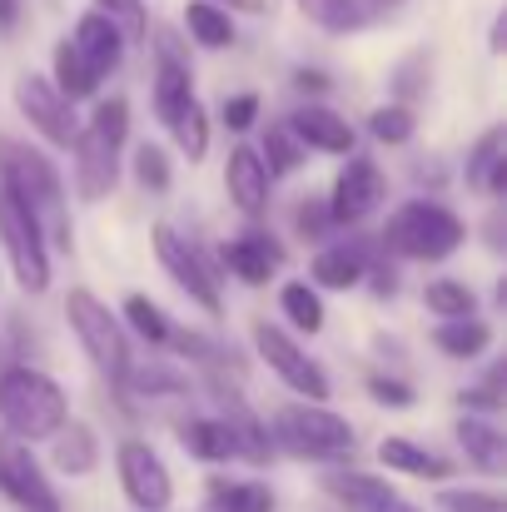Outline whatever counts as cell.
Here are the masks:
<instances>
[{
    "label": "cell",
    "instance_id": "obj_25",
    "mask_svg": "<svg viewBox=\"0 0 507 512\" xmlns=\"http://www.w3.org/2000/svg\"><path fill=\"white\" fill-rule=\"evenodd\" d=\"M150 95H155V115H160V120H165L184 95H194V65L179 55L174 35H160V65H155V85H150Z\"/></svg>",
    "mask_w": 507,
    "mask_h": 512
},
{
    "label": "cell",
    "instance_id": "obj_52",
    "mask_svg": "<svg viewBox=\"0 0 507 512\" xmlns=\"http://www.w3.org/2000/svg\"><path fill=\"white\" fill-rule=\"evenodd\" d=\"M20 512H60V508H20Z\"/></svg>",
    "mask_w": 507,
    "mask_h": 512
},
{
    "label": "cell",
    "instance_id": "obj_30",
    "mask_svg": "<svg viewBox=\"0 0 507 512\" xmlns=\"http://www.w3.org/2000/svg\"><path fill=\"white\" fill-rule=\"evenodd\" d=\"M179 443L199 458V463H229L234 458V438L224 428V418H189L179 428Z\"/></svg>",
    "mask_w": 507,
    "mask_h": 512
},
{
    "label": "cell",
    "instance_id": "obj_5",
    "mask_svg": "<svg viewBox=\"0 0 507 512\" xmlns=\"http://www.w3.org/2000/svg\"><path fill=\"white\" fill-rule=\"evenodd\" d=\"M65 324H70L75 343L85 348V358L100 368V378L115 383V388H125L130 343H125V324L110 314V304L95 289H70L65 294Z\"/></svg>",
    "mask_w": 507,
    "mask_h": 512
},
{
    "label": "cell",
    "instance_id": "obj_11",
    "mask_svg": "<svg viewBox=\"0 0 507 512\" xmlns=\"http://www.w3.org/2000/svg\"><path fill=\"white\" fill-rule=\"evenodd\" d=\"M15 105H20V115L30 120V130L45 145H55V150H70L75 145V130H80L75 100H65L50 75H20L15 80Z\"/></svg>",
    "mask_w": 507,
    "mask_h": 512
},
{
    "label": "cell",
    "instance_id": "obj_18",
    "mask_svg": "<svg viewBox=\"0 0 507 512\" xmlns=\"http://www.w3.org/2000/svg\"><path fill=\"white\" fill-rule=\"evenodd\" d=\"M219 259H224V269L234 274V279H244V284H269L279 269H284V244L269 234V229H244L239 239H229L224 249H219Z\"/></svg>",
    "mask_w": 507,
    "mask_h": 512
},
{
    "label": "cell",
    "instance_id": "obj_21",
    "mask_svg": "<svg viewBox=\"0 0 507 512\" xmlns=\"http://www.w3.org/2000/svg\"><path fill=\"white\" fill-rule=\"evenodd\" d=\"M458 443H463V453H468V463H473L478 473H488V478H503L507 473V443H503V428H498L493 413H468V408H463V418H458Z\"/></svg>",
    "mask_w": 507,
    "mask_h": 512
},
{
    "label": "cell",
    "instance_id": "obj_39",
    "mask_svg": "<svg viewBox=\"0 0 507 512\" xmlns=\"http://www.w3.org/2000/svg\"><path fill=\"white\" fill-rule=\"evenodd\" d=\"M314 15H319V25L329 35H358V30H368V15H363L358 0H314Z\"/></svg>",
    "mask_w": 507,
    "mask_h": 512
},
{
    "label": "cell",
    "instance_id": "obj_16",
    "mask_svg": "<svg viewBox=\"0 0 507 512\" xmlns=\"http://www.w3.org/2000/svg\"><path fill=\"white\" fill-rule=\"evenodd\" d=\"M224 194H229V204H234L239 214H249V219H259V214L269 209L274 179H269V170H264V160H259L254 145H234V150H229V160H224Z\"/></svg>",
    "mask_w": 507,
    "mask_h": 512
},
{
    "label": "cell",
    "instance_id": "obj_44",
    "mask_svg": "<svg viewBox=\"0 0 507 512\" xmlns=\"http://www.w3.org/2000/svg\"><path fill=\"white\" fill-rule=\"evenodd\" d=\"M219 120H224V130H229V135L254 130V120H259V95H254V90L229 95V100H224V110H219Z\"/></svg>",
    "mask_w": 507,
    "mask_h": 512
},
{
    "label": "cell",
    "instance_id": "obj_50",
    "mask_svg": "<svg viewBox=\"0 0 507 512\" xmlns=\"http://www.w3.org/2000/svg\"><path fill=\"white\" fill-rule=\"evenodd\" d=\"M503 35H507V15L498 10V20H493V35H488V50H493V55H503Z\"/></svg>",
    "mask_w": 507,
    "mask_h": 512
},
{
    "label": "cell",
    "instance_id": "obj_10",
    "mask_svg": "<svg viewBox=\"0 0 507 512\" xmlns=\"http://www.w3.org/2000/svg\"><path fill=\"white\" fill-rule=\"evenodd\" d=\"M155 259L165 264V274L189 294V304H199L204 314H219L224 299H219V264H204V254L179 239L169 224H155Z\"/></svg>",
    "mask_w": 507,
    "mask_h": 512
},
{
    "label": "cell",
    "instance_id": "obj_26",
    "mask_svg": "<svg viewBox=\"0 0 507 512\" xmlns=\"http://www.w3.org/2000/svg\"><path fill=\"white\" fill-rule=\"evenodd\" d=\"M433 348L443 358H458V363H473L493 348V329L478 319V314H463V319H438L433 329Z\"/></svg>",
    "mask_w": 507,
    "mask_h": 512
},
{
    "label": "cell",
    "instance_id": "obj_31",
    "mask_svg": "<svg viewBox=\"0 0 507 512\" xmlns=\"http://www.w3.org/2000/svg\"><path fill=\"white\" fill-rule=\"evenodd\" d=\"M125 324H130V334L140 343H150V348H165L174 343V324L165 319V309L150 299V294H125Z\"/></svg>",
    "mask_w": 507,
    "mask_h": 512
},
{
    "label": "cell",
    "instance_id": "obj_4",
    "mask_svg": "<svg viewBox=\"0 0 507 512\" xmlns=\"http://www.w3.org/2000/svg\"><path fill=\"white\" fill-rule=\"evenodd\" d=\"M463 239H468V224L438 199H408L383 224V249L398 259H418V264H438L458 254Z\"/></svg>",
    "mask_w": 507,
    "mask_h": 512
},
{
    "label": "cell",
    "instance_id": "obj_22",
    "mask_svg": "<svg viewBox=\"0 0 507 512\" xmlns=\"http://www.w3.org/2000/svg\"><path fill=\"white\" fill-rule=\"evenodd\" d=\"M45 443H50V463H55L65 478H85V473H95V463H100V438H95V428L80 423V418H65Z\"/></svg>",
    "mask_w": 507,
    "mask_h": 512
},
{
    "label": "cell",
    "instance_id": "obj_9",
    "mask_svg": "<svg viewBox=\"0 0 507 512\" xmlns=\"http://www.w3.org/2000/svg\"><path fill=\"white\" fill-rule=\"evenodd\" d=\"M115 473H120V493L130 498V508L165 512L174 503V478H169L165 458L145 438H125L115 448Z\"/></svg>",
    "mask_w": 507,
    "mask_h": 512
},
{
    "label": "cell",
    "instance_id": "obj_14",
    "mask_svg": "<svg viewBox=\"0 0 507 512\" xmlns=\"http://www.w3.org/2000/svg\"><path fill=\"white\" fill-rule=\"evenodd\" d=\"M324 493L338 498L348 512H423L418 503H408L388 478L358 473V468H334V473H324Z\"/></svg>",
    "mask_w": 507,
    "mask_h": 512
},
{
    "label": "cell",
    "instance_id": "obj_24",
    "mask_svg": "<svg viewBox=\"0 0 507 512\" xmlns=\"http://www.w3.org/2000/svg\"><path fill=\"white\" fill-rule=\"evenodd\" d=\"M219 418H224V428H229V438H234V458H244V463H269V453H274L269 423H259L239 393L224 398V413H219Z\"/></svg>",
    "mask_w": 507,
    "mask_h": 512
},
{
    "label": "cell",
    "instance_id": "obj_34",
    "mask_svg": "<svg viewBox=\"0 0 507 512\" xmlns=\"http://www.w3.org/2000/svg\"><path fill=\"white\" fill-rule=\"evenodd\" d=\"M423 304L433 319H463V314H478V294L463 284V279H433L423 289Z\"/></svg>",
    "mask_w": 507,
    "mask_h": 512
},
{
    "label": "cell",
    "instance_id": "obj_48",
    "mask_svg": "<svg viewBox=\"0 0 507 512\" xmlns=\"http://www.w3.org/2000/svg\"><path fill=\"white\" fill-rule=\"evenodd\" d=\"M294 85L319 95V90H329V75H319V70H299V75H294Z\"/></svg>",
    "mask_w": 507,
    "mask_h": 512
},
{
    "label": "cell",
    "instance_id": "obj_2",
    "mask_svg": "<svg viewBox=\"0 0 507 512\" xmlns=\"http://www.w3.org/2000/svg\"><path fill=\"white\" fill-rule=\"evenodd\" d=\"M70 418V398L65 388L30 363H10L0 373V423L10 438L20 443H45L60 423Z\"/></svg>",
    "mask_w": 507,
    "mask_h": 512
},
{
    "label": "cell",
    "instance_id": "obj_45",
    "mask_svg": "<svg viewBox=\"0 0 507 512\" xmlns=\"http://www.w3.org/2000/svg\"><path fill=\"white\" fill-rule=\"evenodd\" d=\"M368 398H373V403H383V408H408V403H413V388H408L403 378L373 373V378H368Z\"/></svg>",
    "mask_w": 507,
    "mask_h": 512
},
{
    "label": "cell",
    "instance_id": "obj_19",
    "mask_svg": "<svg viewBox=\"0 0 507 512\" xmlns=\"http://www.w3.org/2000/svg\"><path fill=\"white\" fill-rule=\"evenodd\" d=\"M463 184L473 194H488V199H503L507 194V125H488L473 140L468 165H463Z\"/></svg>",
    "mask_w": 507,
    "mask_h": 512
},
{
    "label": "cell",
    "instance_id": "obj_23",
    "mask_svg": "<svg viewBox=\"0 0 507 512\" xmlns=\"http://www.w3.org/2000/svg\"><path fill=\"white\" fill-rule=\"evenodd\" d=\"M378 463H388V473H403V478H418V483H443V478H453V468H458V463H448L443 453H428L423 443L398 438V433L378 443Z\"/></svg>",
    "mask_w": 507,
    "mask_h": 512
},
{
    "label": "cell",
    "instance_id": "obj_20",
    "mask_svg": "<svg viewBox=\"0 0 507 512\" xmlns=\"http://www.w3.org/2000/svg\"><path fill=\"white\" fill-rule=\"evenodd\" d=\"M289 130L304 140V150H319V155H353V145H358L353 125L343 115H334L329 105H319V100L299 105L289 115Z\"/></svg>",
    "mask_w": 507,
    "mask_h": 512
},
{
    "label": "cell",
    "instance_id": "obj_40",
    "mask_svg": "<svg viewBox=\"0 0 507 512\" xmlns=\"http://www.w3.org/2000/svg\"><path fill=\"white\" fill-rule=\"evenodd\" d=\"M135 179H140L150 194H169L174 174H169V155L160 145H140V150H135Z\"/></svg>",
    "mask_w": 507,
    "mask_h": 512
},
{
    "label": "cell",
    "instance_id": "obj_27",
    "mask_svg": "<svg viewBox=\"0 0 507 512\" xmlns=\"http://www.w3.org/2000/svg\"><path fill=\"white\" fill-rule=\"evenodd\" d=\"M160 125L174 135V145H179V155H184L189 165H199V160L209 155V115H204V105H199L194 95H184Z\"/></svg>",
    "mask_w": 507,
    "mask_h": 512
},
{
    "label": "cell",
    "instance_id": "obj_29",
    "mask_svg": "<svg viewBox=\"0 0 507 512\" xmlns=\"http://www.w3.org/2000/svg\"><path fill=\"white\" fill-rule=\"evenodd\" d=\"M279 309H284V319L294 324V334H319L324 329V294L309 284V279H289L284 289H279Z\"/></svg>",
    "mask_w": 507,
    "mask_h": 512
},
{
    "label": "cell",
    "instance_id": "obj_43",
    "mask_svg": "<svg viewBox=\"0 0 507 512\" xmlns=\"http://www.w3.org/2000/svg\"><path fill=\"white\" fill-rule=\"evenodd\" d=\"M294 229H299V239L319 244V239L334 229V219H329V199H304V204L294 209Z\"/></svg>",
    "mask_w": 507,
    "mask_h": 512
},
{
    "label": "cell",
    "instance_id": "obj_38",
    "mask_svg": "<svg viewBox=\"0 0 507 512\" xmlns=\"http://www.w3.org/2000/svg\"><path fill=\"white\" fill-rule=\"evenodd\" d=\"M95 10H100V15H110V20L120 25L125 45L150 40V15H145V5H140V0H95Z\"/></svg>",
    "mask_w": 507,
    "mask_h": 512
},
{
    "label": "cell",
    "instance_id": "obj_33",
    "mask_svg": "<svg viewBox=\"0 0 507 512\" xmlns=\"http://www.w3.org/2000/svg\"><path fill=\"white\" fill-rule=\"evenodd\" d=\"M204 512H274L269 483H214Z\"/></svg>",
    "mask_w": 507,
    "mask_h": 512
},
{
    "label": "cell",
    "instance_id": "obj_42",
    "mask_svg": "<svg viewBox=\"0 0 507 512\" xmlns=\"http://www.w3.org/2000/svg\"><path fill=\"white\" fill-rule=\"evenodd\" d=\"M458 403L468 408V413H503V363H493L488 368V378H483V388H463L458 393Z\"/></svg>",
    "mask_w": 507,
    "mask_h": 512
},
{
    "label": "cell",
    "instance_id": "obj_53",
    "mask_svg": "<svg viewBox=\"0 0 507 512\" xmlns=\"http://www.w3.org/2000/svg\"><path fill=\"white\" fill-rule=\"evenodd\" d=\"M299 5H314V0H299Z\"/></svg>",
    "mask_w": 507,
    "mask_h": 512
},
{
    "label": "cell",
    "instance_id": "obj_17",
    "mask_svg": "<svg viewBox=\"0 0 507 512\" xmlns=\"http://www.w3.org/2000/svg\"><path fill=\"white\" fill-rule=\"evenodd\" d=\"M70 45H75V55L90 65V75L105 85L115 70H120V55H125V35H120V25L110 20V15H100V10H85L80 20H75V30H70Z\"/></svg>",
    "mask_w": 507,
    "mask_h": 512
},
{
    "label": "cell",
    "instance_id": "obj_28",
    "mask_svg": "<svg viewBox=\"0 0 507 512\" xmlns=\"http://www.w3.org/2000/svg\"><path fill=\"white\" fill-rule=\"evenodd\" d=\"M184 30L204 50H229L234 45V10H224L214 0H189L184 5Z\"/></svg>",
    "mask_w": 507,
    "mask_h": 512
},
{
    "label": "cell",
    "instance_id": "obj_51",
    "mask_svg": "<svg viewBox=\"0 0 507 512\" xmlns=\"http://www.w3.org/2000/svg\"><path fill=\"white\" fill-rule=\"evenodd\" d=\"M488 244H493V249L503 254V209H498V214L488 219Z\"/></svg>",
    "mask_w": 507,
    "mask_h": 512
},
{
    "label": "cell",
    "instance_id": "obj_3",
    "mask_svg": "<svg viewBox=\"0 0 507 512\" xmlns=\"http://www.w3.org/2000/svg\"><path fill=\"white\" fill-rule=\"evenodd\" d=\"M0 179L30 204L35 224L45 229L50 244L70 249V219H65V184L55 165L35 150V145H20V140H5L0 135Z\"/></svg>",
    "mask_w": 507,
    "mask_h": 512
},
{
    "label": "cell",
    "instance_id": "obj_35",
    "mask_svg": "<svg viewBox=\"0 0 507 512\" xmlns=\"http://www.w3.org/2000/svg\"><path fill=\"white\" fill-rule=\"evenodd\" d=\"M304 140L289 130V125H269V135H264V170H269V179H284V174H294L299 165H304Z\"/></svg>",
    "mask_w": 507,
    "mask_h": 512
},
{
    "label": "cell",
    "instance_id": "obj_6",
    "mask_svg": "<svg viewBox=\"0 0 507 512\" xmlns=\"http://www.w3.org/2000/svg\"><path fill=\"white\" fill-rule=\"evenodd\" d=\"M274 443L294 458H309V463H334L353 453V428L348 418H338L329 403H314V398H294L274 413Z\"/></svg>",
    "mask_w": 507,
    "mask_h": 512
},
{
    "label": "cell",
    "instance_id": "obj_12",
    "mask_svg": "<svg viewBox=\"0 0 507 512\" xmlns=\"http://www.w3.org/2000/svg\"><path fill=\"white\" fill-rule=\"evenodd\" d=\"M348 165L338 170L334 189L324 194L329 199V219H334V229H358L378 204H383V194H388V184H383V170L368 160V155H343Z\"/></svg>",
    "mask_w": 507,
    "mask_h": 512
},
{
    "label": "cell",
    "instance_id": "obj_36",
    "mask_svg": "<svg viewBox=\"0 0 507 512\" xmlns=\"http://www.w3.org/2000/svg\"><path fill=\"white\" fill-rule=\"evenodd\" d=\"M413 130H418V120H413L408 105H378V110L368 115V135H373L378 145H408Z\"/></svg>",
    "mask_w": 507,
    "mask_h": 512
},
{
    "label": "cell",
    "instance_id": "obj_46",
    "mask_svg": "<svg viewBox=\"0 0 507 512\" xmlns=\"http://www.w3.org/2000/svg\"><path fill=\"white\" fill-rule=\"evenodd\" d=\"M358 5H363V15H368V25H378V20H388V15H393V10H398L403 0H358Z\"/></svg>",
    "mask_w": 507,
    "mask_h": 512
},
{
    "label": "cell",
    "instance_id": "obj_13",
    "mask_svg": "<svg viewBox=\"0 0 507 512\" xmlns=\"http://www.w3.org/2000/svg\"><path fill=\"white\" fill-rule=\"evenodd\" d=\"M0 493L15 503V508H60L55 503V488L45 478V468L35 463L30 443L20 438H5L0 443Z\"/></svg>",
    "mask_w": 507,
    "mask_h": 512
},
{
    "label": "cell",
    "instance_id": "obj_49",
    "mask_svg": "<svg viewBox=\"0 0 507 512\" xmlns=\"http://www.w3.org/2000/svg\"><path fill=\"white\" fill-rule=\"evenodd\" d=\"M20 20V0H0V35H10Z\"/></svg>",
    "mask_w": 507,
    "mask_h": 512
},
{
    "label": "cell",
    "instance_id": "obj_37",
    "mask_svg": "<svg viewBox=\"0 0 507 512\" xmlns=\"http://www.w3.org/2000/svg\"><path fill=\"white\" fill-rule=\"evenodd\" d=\"M438 512H507V498L498 488H443L433 498Z\"/></svg>",
    "mask_w": 507,
    "mask_h": 512
},
{
    "label": "cell",
    "instance_id": "obj_7",
    "mask_svg": "<svg viewBox=\"0 0 507 512\" xmlns=\"http://www.w3.org/2000/svg\"><path fill=\"white\" fill-rule=\"evenodd\" d=\"M0 249H5V264H10V279L25 289V294H45L50 279H55V264H50V239L45 229L35 224L30 204L0 179Z\"/></svg>",
    "mask_w": 507,
    "mask_h": 512
},
{
    "label": "cell",
    "instance_id": "obj_47",
    "mask_svg": "<svg viewBox=\"0 0 507 512\" xmlns=\"http://www.w3.org/2000/svg\"><path fill=\"white\" fill-rule=\"evenodd\" d=\"M214 5H224V10H234V15H264V10H269V0H214Z\"/></svg>",
    "mask_w": 507,
    "mask_h": 512
},
{
    "label": "cell",
    "instance_id": "obj_41",
    "mask_svg": "<svg viewBox=\"0 0 507 512\" xmlns=\"http://www.w3.org/2000/svg\"><path fill=\"white\" fill-rule=\"evenodd\" d=\"M125 388L160 398V393H179V388H184V373H174L165 363H145V368H130V373H125Z\"/></svg>",
    "mask_w": 507,
    "mask_h": 512
},
{
    "label": "cell",
    "instance_id": "obj_32",
    "mask_svg": "<svg viewBox=\"0 0 507 512\" xmlns=\"http://www.w3.org/2000/svg\"><path fill=\"white\" fill-rule=\"evenodd\" d=\"M55 90L65 95V100H90V95H100V80L90 75V65L75 55V45L70 40H60L55 45Z\"/></svg>",
    "mask_w": 507,
    "mask_h": 512
},
{
    "label": "cell",
    "instance_id": "obj_8",
    "mask_svg": "<svg viewBox=\"0 0 507 512\" xmlns=\"http://www.w3.org/2000/svg\"><path fill=\"white\" fill-rule=\"evenodd\" d=\"M254 348H259V358L279 373V383H289L299 398L329 403L334 383H329L324 363H319V358H309V348L294 339V334H284V329H279V324H269V319H254Z\"/></svg>",
    "mask_w": 507,
    "mask_h": 512
},
{
    "label": "cell",
    "instance_id": "obj_15",
    "mask_svg": "<svg viewBox=\"0 0 507 512\" xmlns=\"http://www.w3.org/2000/svg\"><path fill=\"white\" fill-rule=\"evenodd\" d=\"M373 259H378V249H373L368 239L348 234L343 244H329V249L314 254L309 279H314V289H334V294H343V289H358V284L368 279Z\"/></svg>",
    "mask_w": 507,
    "mask_h": 512
},
{
    "label": "cell",
    "instance_id": "obj_1",
    "mask_svg": "<svg viewBox=\"0 0 507 512\" xmlns=\"http://www.w3.org/2000/svg\"><path fill=\"white\" fill-rule=\"evenodd\" d=\"M130 145V100L110 95L95 105V115L75 130V194L85 204H100L120 184V160Z\"/></svg>",
    "mask_w": 507,
    "mask_h": 512
}]
</instances>
